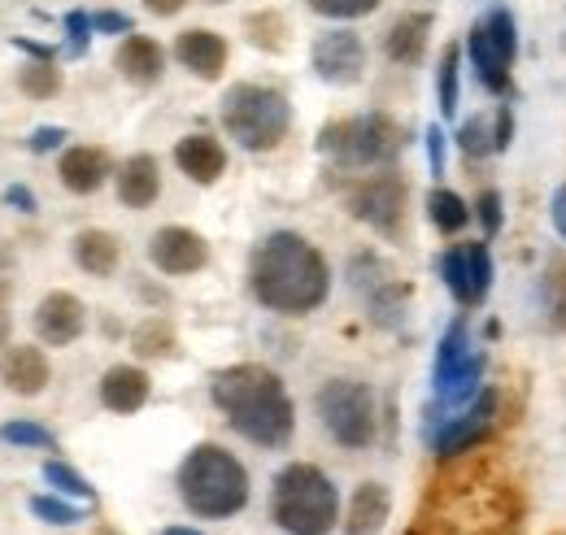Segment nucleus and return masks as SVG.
Listing matches in <instances>:
<instances>
[{
    "label": "nucleus",
    "instance_id": "nucleus-3",
    "mask_svg": "<svg viewBox=\"0 0 566 535\" xmlns=\"http://www.w3.org/2000/svg\"><path fill=\"white\" fill-rule=\"evenodd\" d=\"M179 496L197 518H231L249 505V470L222 444H197L179 466Z\"/></svg>",
    "mask_w": 566,
    "mask_h": 535
},
{
    "label": "nucleus",
    "instance_id": "nucleus-36",
    "mask_svg": "<svg viewBox=\"0 0 566 535\" xmlns=\"http://www.w3.org/2000/svg\"><path fill=\"white\" fill-rule=\"evenodd\" d=\"M475 213H480V222H484V231H489V235L501 231V197H496V192H480Z\"/></svg>",
    "mask_w": 566,
    "mask_h": 535
},
{
    "label": "nucleus",
    "instance_id": "nucleus-17",
    "mask_svg": "<svg viewBox=\"0 0 566 535\" xmlns=\"http://www.w3.org/2000/svg\"><path fill=\"white\" fill-rule=\"evenodd\" d=\"M175 57L192 70L197 78L213 83V78H222V66H227V40L213 35V31H206V27L184 31L179 44H175Z\"/></svg>",
    "mask_w": 566,
    "mask_h": 535
},
{
    "label": "nucleus",
    "instance_id": "nucleus-15",
    "mask_svg": "<svg viewBox=\"0 0 566 535\" xmlns=\"http://www.w3.org/2000/svg\"><path fill=\"white\" fill-rule=\"evenodd\" d=\"M83 323H87V314H83L78 296H71V292H49L40 301V310H35V332H40L44 344H53V348L74 344L83 335Z\"/></svg>",
    "mask_w": 566,
    "mask_h": 535
},
{
    "label": "nucleus",
    "instance_id": "nucleus-22",
    "mask_svg": "<svg viewBox=\"0 0 566 535\" xmlns=\"http://www.w3.org/2000/svg\"><path fill=\"white\" fill-rule=\"evenodd\" d=\"M148 401V375L140 366H114L101 379V405L114 413H136Z\"/></svg>",
    "mask_w": 566,
    "mask_h": 535
},
{
    "label": "nucleus",
    "instance_id": "nucleus-16",
    "mask_svg": "<svg viewBox=\"0 0 566 535\" xmlns=\"http://www.w3.org/2000/svg\"><path fill=\"white\" fill-rule=\"evenodd\" d=\"M0 379L18 397H40L49 388V357L31 344H9L4 357H0Z\"/></svg>",
    "mask_w": 566,
    "mask_h": 535
},
{
    "label": "nucleus",
    "instance_id": "nucleus-44",
    "mask_svg": "<svg viewBox=\"0 0 566 535\" xmlns=\"http://www.w3.org/2000/svg\"><path fill=\"white\" fill-rule=\"evenodd\" d=\"M161 535H201V532H197V527H166Z\"/></svg>",
    "mask_w": 566,
    "mask_h": 535
},
{
    "label": "nucleus",
    "instance_id": "nucleus-31",
    "mask_svg": "<svg viewBox=\"0 0 566 535\" xmlns=\"http://www.w3.org/2000/svg\"><path fill=\"white\" fill-rule=\"evenodd\" d=\"M18 83H22V92L35 96V101H49V96L62 92V74L53 70V62H35V66H27Z\"/></svg>",
    "mask_w": 566,
    "mask_h": 535
},
{
    "label": "nucleus",
    "instance_id": "nucleus-5",
    "mask_svg": "<svg viewBox=\"0 0 566 535\" xmlns=\"http://www.w3.org/2000/svg\"><path fill=\"white\" fill-rule=\"evenodd\" d=\"M292 127V105L280 87L235 83L222 96V132L249 153H271Z\"/></svg>",
    "mask_w": 566,
    "mask_h": 535
},
{
    "label": "nucleus",
    "instance_id": "nucleus-28",
    "mask_svg": "<svg viewBox=\"0 0 566 535\" xmlns=\"http://www.w3.org/2000/svg\"><path fill=\"white\" fill-rule=\"evenodd\" d=\"M458 49L449 44L440 53V74H436V96H440V114H458Z\"/></svg>",
    "mask_w": 566,
    "mask_h": 535
},
{
    "label": "nucleus",
    "instance_id": "nucleus-20",
    "mask_svg": "<svg viewBox=\"0 0 566 535\" xmlns=\"http://www.w3.org/2000/svg\"><path fill=\"white\" fill-rule=\"evenodd\" d=\"M57 175H62V183H66L71 192L92 197V192L109 179V157H105L101 148H92V144H78V148H71V153L62 157Z\"/></svg>",
    "mask_w": 566,
    "mask_h": 535
},
{
    "label": "nucleus",
    "instance_id": "nucleus-21",
    "mask_svg": "<svg viewBox=\"0 0 566 535\" xmlns=\"http://www.w3.org/2000/svg\"><path fill=\"white\" fill-rule=\"evenodd\" d=\"M427 35H431V13H406V18H397L392 31H388V40H384L388 62L419 66L427 53Z\"/></svg>",
    "mask_w": 566,
    "mask_h": 535
},
{
    "label": "nucleus",
    "instance_id": "nucleus-47",
    "mask_svg": "<svg viewBox=\"0 0 566 535\" xmlns=\"http://www.w3.org/2000/svg\"><path fill=\"white\" fill-rule=\"evenodd\" d=\"M0 296H4V283H0Z\"/></svg>",
    "mask_w": 566,
    "mask_h": 535
},
{
    "label": "nucleus",
    "instance_id": "nucleus-41",
    "mask_svg": "<svg viewBox=\"0 0 566 535\" xmlns=\"http://www.w3.org/2000/svg\"><path fill=\"white\" fill-rule=\"evenodd\" d=\"M62 139H66V135L57 132V127H44V132H35V139H31V148H35V153H44V148H57Z\"/></svg>",
    "mask_w": 566,
    "mask_h": 535
},
{
    "label": "nucleus",
    "instance_id": "nucleus-8",
    "mask_svg": "<svg viewBox=\"0 0 566 535\" xmlns=\"http://www.w3.org/2000/svg\"><path fill=\"white\" fill-rule=\"evenodd\" d=\"M480 379H484V353L471 344L467 323L458 318L440 335L436 348V392L444 405H471L480 397Z\"/></svg>",
    "mask_w": 566,
    "mask_h": 535
},
{
    "label": "nucleus",
    "instance_id": "nucleus-45",
    "mask_svg": "<svg viewBox=\"0 0 566 535\" xmlns=\"http://www.w3.org/2000/svg\"><path fill=\"white\" fill-rule=\"evenodd\" d=\"M0 348H9V344H4V314H0Z\"/></svg>",
    "mask_w": 566,
    "mask_h": 535
},
{
    "label": "nucleus",
    "instance_id": "nucleus-25",
    "mask_svg": "<svg viewBox=\"0 0 566 535\" xmlns=\"http://www.w3.org/2000/svg\"><path fill=\"white\" fill-rule=\"evenodd\" d=\"M541 327L549 335L566 332V258L554 253L545 262V274H541Z\"/></svg>",
    "mask_w": 566,
    "mask_h": 535
},
{
    "label": "nucleus",
    "instance_id": "nucleus-46",
    "mask_svg": "<svg viewBox=\"0 0 566 535\" xmlns=\"http://www.w3.org/2000/svg\"><path fill=\"white\" fill-rule=\"evenodd\" d=\"M92 535H118L114 527H101V532H92Z\"/></svg>",
    "mask_w": 566,
    "mask_h": 535
},
{
    "label": "nucleus",
    "instance_id": "nucleus-6",
    "mask_svg": "<svg viewBox=\"0 0 566 535\" xmlns=\"http://www.w3.org/2000/svg\"><path fill=\"white\" fill-rule=\"evenodd\" d=\"M318 148L340 170H375V166H388L401 153V127L388 114H361V118H345V123L323 127Z\"/></svg>",
    "mask_w": 566,
    "mask_h": 535
},
{
    "label": "nucleus",
    "instance_id": "nucleus-19",
    "mask_svg": "<svg viewBox=\"0 0 566 535\" xmlns=\"http://www.w3.org/2000/svg\"><path fill=\"white\" fill-rule=\"evenodd\" d=\"M161 197V170L148 153H136L123 161L118 170V201L127 209H148V204Z\"/></svg>",
    "mask_w": 566,
    "mask_h": 535
},
{
    "label": "nucleus",
    "instance_id": "nucleus-33",
    "mask_svg": "<svg viewBox=\"0 0 566 535\" xmlns=\"http://www.w3.org/2000/svg\"><path fill=\"white\" fill-rule=\"evenodd\" d=\"M31 514L44 518V523H53V527H71V523H78V510L66 505V501H57V496H31Z\"/></svg>",
    "mask_w": 566,
    "mask_h": 535
},
{
    "label": "nucleus",
    "instance_id": "nucleus-35",
    "mask_svg": "<svg viewBox=\"0 0 566 535\" xmlns=\"http://www.w3.org/2000/svg\"><path fill=\"white\" fill-rule=\"evenodd\" d=\"M458 144H462V153H471V157H484V153L496 148V139L484 132V123H467L462 135H458Z\"/></svg>",
    "mask_w": 566,
    "mask_h": 535
},
{
    "label": "nucleus",
    "instance_id": "nucleus-7",
    "mask_svg": "<svg viewBox=\"0 0 566 535\" xmlns=\"http://www.w3.org/2000/svg\"><path fill=\"white\" fill-rule=\"evenodd\" d=\"M318 418L340 449H366L375 440V392L357 379H332L318 392Z\"/></svg>",
    "mask_w": 566,
    "mask_h": 535
},
{
    "label": "nucleus",
    "instance_id": "nucleus-13",
    "mask_svg": "<svg viewBox=\"0 0 566 535\" xmlns=\"http://www.w3.org/2000/svg\"><path fill=\"white\" fill-rule=\"evenodd\" d=\"M148 262L161 274H197L210 262V244L188 227H161L148 240Z\"/></svg>",
    "mask_w": 566,
    "mask_h": 535
},
{
    "label": "nucleus",
    "instance_id": "nucleus-26",
    "mask_svg": "<svg viewBox=\"0 0 566 535\" xmlns=\"http://www.w3.org/2000/svg\"><path fill=\"white\" fill-rule=\"evenodd\" d=\"M74 262L87 270V274L105 279V274H114L118 262H123V244L109 231H78L74 235Z\"/></svg>",
    "mask_w": 566,
    "mask_h": 535
},
{
    "label": "nucleus",
    "instance_id": "nucleus-9",
    "mask_svg": "<svg viewBox=\"0 0 566 535\" xmlns=\"http://www.w3.org/2000/svg\"><path fill=\"white\" fill-rule=\"evenodd\" d=\"M467 53H471L475 78L493 96H505L510 92V66H514V18H510V9H493L484 22L471 27Z\"/></svg>",
    "mask_w": 566,
    "mask_h": 535
},
{
    "label": "nucleus",
    "instance_id": "nucleus-42",
    "mask_svg": "<svg viewBox=\"0 0 566 535\" xmlns=\"http://www.w3.org/2000/svg\"><path fill=\"white\" fill-rule=\"evenodd\" d=\"M144 4H148L153 13H161V18H170V13H179L188 0H144Z\"/></svg>",
    "mask_w": 566,
    "mask_h": 535
},
{
    "label": "nucleus",
    "instance_id": "nucleus-2",
    "mask_svg": "<svg viewBox=\"0 0 566 535\" xmlns=\"http://www.w3.org/2000/svg\"><path fill=\"white\" fill-rule=\"evenodd\" d=\"M210 397L222 409V418L231 422V431H240L244 440H253L262 449H280L292 440L296 409H292V397L275 370L253 366V361L227 366L210 379Z\"/></svg>",
    "mask_w": 566,
    "mask_h": 535
},
{
    "label": "nucleus",
    "instance_id": "nucleus-24",
    "mask_svg": "<svg viewBox=\"0 0 566 535\" xmlns=\"http://www.w3.org/2000/svg\"><path fill=\"white\" fill-rule=\"evenodd\" d=\"M392 496L384 483H361L349 501V518H345V535H379L388 523Z\"/></svg>",
    "mask_w": 566,
    "mask_h": 535
},
{
    "label": "nucleus",
    "instance_id": "nucleus-4",
    "mask_svg": "<svg viewBox=\"0 0 566 535\" xmlns=\"http://www.w3.org/2000/svg\"><path fill=\"white\" fill-rule=\"evenodd\" d=\"M271 518L287 535H332L340 523V492L318 466L292 462L275 474Z\"/></svg>",
    "mask_w": 566,
    "mask_h": 535
},
{
    "label": "nucleus",
    "instance_id": "nucleus-23",
    "mask_svg": "<svg viewBox=\"0 0 566 535\" xmlns=\"http://www.w3.org/2000/svg\"><path fill=\"white\" fill-rule=\"evenodd\" d=\"M118 70H123L127 83L153 87V83L161 78V70H166V53H161V44L148 40V35H127L123 49H118Z\"/></svg>",
    "mask_w": 566,
    "mask_h": 535
},
{
    "label": "nucleus",
    "instance_id": "nucleus-40",
    "mask_svg": "<svg viewBox=\"0 0 566 535\" xmlns=\"http://www.w3.org/2000/svg\"><path fill=\"white\" fill-rule=\"evenodd\" d=\"M92 27H101V31H132V22L123 13H96Z\"/></svg>",
    "mask_w": 566,
    "mask_h": 535
},
{
    "label": "nucleus",
    "instance_id": "nucleus-30",
    "mask_svg": "<svg viewBox=\"0 0 566 535\" xmlns=\"http://www.w3.org/2000/svg\"><path fill=\"white\" fill-rule=\"evenodd\" d=\"M44 479H49V487H57V492H66V496H78V501H96V487L71 470L66 462H44Z\"/></svg>",
    "mask_w": 566,
    "mask_h": 535
},
{
    "label": "nucleus",
    "instance_id": "nucleus-39",
    "mask_svg": "<svg viewBox=\"0 0 566 535\" xmlns=\"http://www.w3.org/2000/svg\"><path fill=\"white\" fill-rule=\"evenodd\" d=\"M549 218H554V231L566 240V183L554 192V201H549Z\"/></svg>",
    "mask_w": 566,
    "mask_h": 535
},
{
    "label": "nucleus",
    "instance_id": "nucleus-37",
    "mask_svg": "<svg viewBox=\"0 0 566 535\" xmlns=\"http://www.w3.org/2000/svg\"><path fill=\"white\" fill-rule=\"evenodd\" d=\"M427 161H431V175H444V135H440V127L427 132Z\"/></svg>",
    "mask_w": 566,
    "mask_h": 535
},
{
    "label": "nucleus",
    "instance_id": "nucleus-10",
    "mask_svg": "<svg viewBox=\"0 0 566 535\" xmlns=\"http://www.w3.org/2000/svg\"><path fill=\"white\" fill-rule=\"evenodd\" d=\"M440 279H444V287L453 292V301H458L462 310L484 305L489 292H493V253H489V244H484V240H471V244L444 249V258H440Z\"/></svg>",
    "mask_w": 566,
    "mask_h": 535
},
{
    "label": "nucleus",
    "instance_id": "nucleus-43",
    "mask_svg": "<svg viewBox=\"0 0 566 535\" xmlns=\"http://www.w3.org/2000/svg\"><path fill=\"white\" fill-rule=\"evenodd\" d=\"M9 201L22 204V209H35V201H31V192H27V188H9Z\"/></svg>",
    "mask_w": 566,
    "mask_h": 535
},
{
    "label": "nucleus",
    "instance_id": "nucleus-11",
    "mask_svg": "<svg viewBox=\"0 0 566 535\" xmlns=\"http://www.w3.org/2000/svg\"><path fill=\"white\" fill-rule=\"evenodd\" d=\"M349 213H354L357 222L375 227L379 235H397L401 218H406V179L392 175V170L361 179L349 192Z\"/></svg>",
    "mask_w": 566,
    "mask_h": 535
},
{
    "label": "nucleus",
    "instance_id": "nucleus-38",
    "mask_svg": "<svg viewBox=\"0 0 566 535\" xmlns=\"http://www.w3.org/2000/svg\"><path fill=\"white\" fill-rule=\"evenodd\" d=\"M510 135H514V118H510V105H501V114H496V127H493L496 153H501V148H510Z\"/></svg>",
    "mask_w": 566,
    "mask_h": 535
},
{
    "label": "nucleus",
    "instance_id": "nucleus-1",
    "mask_svg": "<svg viewBox=\"0 0 566 535\" xmlns=\"http://www.w3.org/2000/svg\"><path fill=\"white\" fill-rule=\"evenodd\" d=\"M249 287L258 305L275 314H310L327 301L332 270L327 258L296 231H275L253 249L249 262Z\"/></svg>",
    "mask_w": 566,
    "mask_h": 535
},
{
    "label": "nucleus",
    "instance_id": "nucleus-12",
    "mask_svg": "<svg viewBox=\"0 0 566 535\" xmlns=\"http://www.w3.org/2000/svg\"><path fill=\"white\" fill-rule=\"evenodd\" d=\"M496 409H501V397L496 388H480V397L467 405L458 418H444L431 436V453L436 458H458V453H471L475 444L489 440V431L496 427Z\"/></svg>",
    "mask_w": 566,
    "mask_h": 535
},
{
    "label": "nucleus",
    "instance_id": "nucleus-34",
    "mask_svg": "<svg viewBox=\"0 0 566 535\" xmlns=\"http://www.w3.org/2000/svg\"><path fill=\"white\" fill-rule=\"evenodd\" d=\"M310 9L323 18H361V13L379 9V0H310Z\"/></svg>",
    "mask_w": 566,
    "mask_h": 535
},
{
    "label": "nucleus",
    "instance_id": "nucleus-32",
    "mask_svg": "<svg viewBox=\"0 0 566 535\" xmlns=\"http://www.w3.org/2000/svg\"><path fill=\"white\" fill-rule=\"evenodd\" d=\"M0 440L4 444H31V449H53V436L35 422H4L0 427Z\"/></svg>",
    "mask_w": 566,
    "mask_h": 535
},
{
    "label": "nucleus",
    "instance_id": "nucleus-14",
    "mask_svg": "<svg viewBox=\"0 0 566 535\" xmlns=\"http://www.w3.org/2000/svg\"><path fill=\"white\" fill-rule=\"evenodd\" d=\"M314 70H318L323 83H336V87L357 83L361 70H366L361 40H357L354 31H327V35H318V44H314Z\"/></svg>",
    "mask_w": 566,
    "mask_h": 535
},
{
    "label": "nucleus",
    "instance_id": "nucleus-29",
    "mask_svg": "<svg viewBox=\"0 0 566 535\" xmlns=\"http://www.w3.org/2000/svg\"><path fill=\"white\" fill-rule=\"evenodd\" d=\"M136 353H140V357H170V353H175V332H170V323L148 318L140 332H136Z\"/></svg>",
    "mask_w": 566,
    "mask_h": 535
},
{
    "label": "nucleus",
    "instance_id": "nucleus-27",
    "mask_svg": "<svg viewBox=\"0 0 566 535\" xmlns=\"http://www.w3.org/2000/svg\"><path fill=\"white\" fill-rule=\"evenodd\" d=\"M427 213H431V227H436L440 235H458V231L471 222V204L462 201L458 192H449V188H436V192L427 197Z\"/></svg>",
    "mask_w": 566,
    "mask_h": 535
},
{
    "label": "nucleus",
    "instance_id": "nucleus-18",
    "mask_svg": "<svg viewBox=\"0 0 566 535\" xmlns=\"http://www.w3.org/2000/svg\"><path fill=\"white\" fill-rule=\"evenodd\" d=\"M175 166H179L192 183H213V179H222V170H227V153H222V144H218L213 135H184V139L175 144Z\"/></svg>",
    "mask_w": 566,
    "mask_h": 535
}]
</instances>
